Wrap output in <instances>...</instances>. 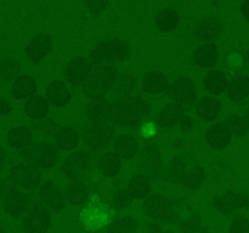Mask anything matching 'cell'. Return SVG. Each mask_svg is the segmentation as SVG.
<instances>
[{"instance_id": "f1b7e54d", "label": "cell", "mask_w": 249, "mask_h": 233, "mask_svg": "<svg viewBox=\"0 0 249 233\" xmlns=\"http://www.w3.org/2000/svg\"><path fill=\"white\" fill-rule=\"evenodd\" d=\"M36 90H38V84L36 78L29 74H21L12 83L11 95L16 100H27L36 95Z\"/></svg>"}, {"instance_id": "52a82bcc", "label": "cell", "mask_w": 249, "mask_h": 233, "mask_svg": "<svg viewBox=\"0 0 249 233\" xmlns=\"http://www.w3.org/2000/svg\"><path fill=\"white\" fill-rule=\"evenodd\" d=\"M167 95L172 102L180 104L186 112L191 111L198 101L196 84L189 75L175 78L168 87Z\"/></svg>"}, {"instance_id": "7dc6e473", "label": "cell", "mask_w": 249, "mask_h": 233, "mask_svg": "<svg viewBox=\"0 0 249 233\" xmlns=\"http://www.w3.org/2000/svg\"><path fill=\"white\" fill-rule=\"evenodd\" d=\"M180 125V130L182 131V133H192V131L195 130V126H196V123H195L194 118L190 116H185L184 118L180 120L179 123Z\"/></svg>"}, {"instance_id": "1f68e13d", "label": "cell", "mask_w": 249, "mask_h": 233, "mask_svg": "<svg viewBox=\"0 0 249 233\" xmlns=\"http://www.w3.org/2000/svg\"><path fill=\"white\" fill-rule=\"evenodd\" d=\"M7 145L15 150H24L33 142V131L28 126H14L6 135Z\"/></svg>"}, {"instance_id": "e0dca14e", "label": "cell", "mask_w": 249, "mask_h": 233, "mask_svg": "<svg viewBox=\"0 0 249 233\" xmlns=\"http://www.w3.org/2000/svg\"><path fill=\"white\" fill-rule=\"evenodd\" d=\"M53 38L48 34H38L26 46V55L33 65H39L53 50Z\"/></svg>"}, {"instance_id": "4fadbf2b", "label": "cell", "mask_w": 249, "mask_h": 233, "mask_svg": "<svg viewBox=\"0 0 249 233\" xmlns=\"http://www.w3.org/2000/svg\"><path fill=\"white\" fill-rule=\"evenodd\" d=\"M38 199L50 213L60 214L65 210L66 201L62 189L51 180H46L38 188Z\"/></svg>"}, {"instance_id": "74e56055", "label": "cell", "mask_w": 249, "mask_h": 233, "mask_svg": "<svg viewBox=\"0 0 249 233\" xmlns=\"http://www.w3.org/2000/svg\"><path fill=\"white\" fill-rule=\"evenodd\" d=\"M138 87V78L133 73H119L118 79L114 84L113 92L117 96V99L122 97H128L134 94V91Z\"/></svg>"}, {"instance_id": "b9f144b4", "label": "cell", "mask_w": 249, "mask_h": 233, "mask_svg": "<svg viewBox=\"0 0 249 233\" xmlns=\"http://www.w3.org/2000/svg\"><path fill=\"white\" fill-rule=\"evenodd\" d=\"M58 129V124L55 119L50 118V116H46V118L41 119V120L34 121L33 125H32V131H34L36 133H38L40 137H43L44 140L48 141L49 138H53L55 133Z\"/></svg>"}, {"instance_id": "ac0fdd59", "label": "cell", "mask_w": 249, "mask_h": 233, "mask_svg": "<svg viewBox=\"0 0 249 233\" xmlns=\"http://www.w3.org/2000/svg\"><path fill=\"white\" fill-rule=\"evenodd\" d=\"M169 85V78L162 70H150L143 75L140 83L142 92L153 96L167 94Z\"/></svg>"}, {"instance_id": "f546056e", "label": "cell", "mask_w": 249, "mask_h": 233, "mask_svg": "<svg viewBox=\"0 0 249 233\" xmlns=\"http://www.w3.org/2000/svg\"><path fill=\"white\" fill-rule=\"evenodd\" d=\"M126 189L129 191L133 199L136 200H145L152 191V181L151 177L145 174H136L130 177L128 181Z\"/></svg>"}, {"instance_id": "c3c4849f", "label": "cell", "mask_w": 249, "mask_h": 233, "mask_svg": "<svg viewBox=\"0 0 249 233\" xmlns=\"http://www.w3.org/2000/svg\"><path fill=\"white\" fill-rule=\"evenodd\" d=\"M146 233H164L162 223H160L158 221L148 222L147 226H146Z\"/></svg>"}, {"instance_id": "ab89813d", "label": "cell", "mask_w": 249, "mask_h": 233, "mask_svg": "<svg viewBox=\"0 0 249 233\" xmlns=\"http://www.w3.org/2000/svg\"><path fill=\"white\" fill-rule=\"evenodd\" d=\"M21 73V63L15 58H2L0 61V80L1 82H15Z\"/></svg>"}, {"instance_id": "bcb514c9", "label": "cell", "mask_w": 249, "mask_h": 233, "mask_svg": "<svg viewBox=\"0 0 249 233\" xmlns=\"http://www.w3.org/2000/svg\"><path fill=\"white\" fill-rule=\"evenodd\" d=\"M229 233H249V218L243 215H237L231 221Z\"/></svg>"}, {"instance_id": "681fc988", "label": "cell", "mask_w": 249, "mask_h": 233, "mask_svg": "<svg viewBox=\"0 0 249 233\" xmlns=\"http://www.w3.org/2000/svg\"><path fill=\"white\" fill-rule=\"evenodd\" d=\"M240 11L241 15H242L243 18L249 23V0H245V1L241 4L240 6Z\"/></svg>"}, {"instance_id": "836d02e7", "label": "cell", "mask_w": 249, "mask_h": 233, "mask_svg": "<svg viewBox=\"0 0 249 233\" xmlns=\"http://www.w3.org/2000/svg\"><path fill=\"white\" fill-rule=\"evenodd\" d=\"M122 158L116 152L102 153L97 160L99 171L106 177H117L122 171Z\"/></svg>"}, {"instance_id": "f907efd6", "label": "cell", "mask_w": 249, "mask_h": 233, "mask_svg": "<svg viewBox=\"0 0 249 233\" xmlns=\"http://www.w3.org/2000/svg\"><path fill=\"white\" fill-rule=\"evenodd\" d=\"M10 112H11V104H10L6 100L0 101V116H6Z\"/></svg>"}, {"instance_id": "ee69618b", "label": "cell", "mask_w": 249, "mask_h": 233, "mask_svg": "<svg viewBox=\"0 0 249 233\" xmlns=\"http://www.w3.org/2000/svg\"><path fill=\"white\" fill-rule=\"evenodd\" d=\"M133 197L130 196L126 188H119L113 193L111 199V204L117 210H124L133 204Z\"/></svg>"}, {"instance_id": "7402d4cb", "label": "cell", "mask_w": 249, "mask_h": 233, "mask_svg": "<svg viewBox=\"0 0 249 233\" xmlns=\"http://www.w3.org/2000/svg\"><path fill=\"white\" fill-rule=\"evenodd\" d=\"M221 107L223 103L218 97L203 96L197 101L195 106V113L203 123H213L220 114Z\"/></svg>"}, {"instance_id": "9f6ffc18", "label": "cell", "mask_w": 249, "mask_h": 233, "mask_svg": "<svg viewBox=\"0 0 249 233\" xmlns=\"http://www.w3.org/2000/svg\"><path fill=\"white\" fill-rule=\"evenodd\" d=\"M195 233H212V232H209L207 228H199V230L197 231V232H195Z\"/></svg>"}, {"instance_id": "7c38bea8", "label": "cell", "mask_w": 249, "mask_h": 233, "mask_svg": "<svg viewBox=\"0 0 249 233\" xmlns=\"http://www.w3.org/2000/svg\"><path fill=\"white\" fill-rule=\"evenodd\" d=\"M92 70H94V66L91 65L89 58L75 56L66 63L63 68V77L71 86L79 87L87 83Z\"/></svg>"}, {"instance_id": "db71d44e", "label": "cell", "mask_w": 249, "mask_h": 233, "mask_svg": "<svg viewBox=\"0 0 249 233\" xmlns=\"http://www.w3.org/2000/svg\"><path fill=\"white\" fill-rule=\"evenodd\" d=\"M174 145H175V147L179 148V150H181V148L185 147V141L181 140V138H178V140H175Z\"/></svg>"}, {"instance_id": "5b68a950", "label": "cell", "mask_w": 249, "mask_h": 233, "mask_svg": "<svg viewBox=\"0 0 249 233\" xmlns=\"http://www.w3.org/2000/svg\"><path fill=\"white\" fill-rule=\"evenodd\" d=\"M23 162L29 163L40 170L53 169L60 160L58 148L50 141L41 140L32 142L28 147L19 150Z\"/></svg>"}, {"instance_id": "9a60e30c", "label": "cell", "mask_w": 249, "mask_h": 233, "mask_svg": "<svg viewBox=\"0 0 249 233\" xmlns=\"http://www.w3.org/2000/svg\"><path fill=\"white\" fill-rule=\"evenodd\" d=\"M225 29V23L218 16H209L202 18L194 27V36L203 44L215 43Z\"/></svg>"}, {"instance_id": "ffe728a7", "label": "cell", "mask_w": 249, "mask_h": 233, "mask_svg": "<svg viewBox=\"0 0 249 233\" xmlns=\"http://www.w3.org/2000/svg\"><path fill=\"white\" fill-rule=\"evenodd\" d=\"M45 97L49 104L56 108H63L72 100V92L68 89L67 84L62 80H53L46 85Z\"/></svg>"}, {"instance_id": "5bb4252c", "label": "cell", "mask_w": 249, "mask_h": 233, "mask_svg": "<svg viewBox=\"0 0 249 233\" xmlns=\"http://www.w3.org/2000/svg\"><path fill=\"white\" fill-rule=\"evenodd\" d=\"M32 204L31 197L15 186H10L4 197V211L14 218L23 217Z\"/></svg>"}, {"instance_id": "6da1fadb", "label": "cell", "mask_w": 249, "mask_h": 233, "mask_svg": "<svg viewBox=\"0 0 249 233\" xmlns=\"http://www.w3.org/2000/svg\"><path fill=\"white\" fill-rule=\"evenodd\" d=\"M143 210L153 221L175 225L192 211L184 199L170 198L160 192H153L143 200Z\"/></svg>"}, {"instance_id": "277c9868", "label": "cell", "mask_w": 249, "mask_h": 233, "mask_svg": "<svg viewBox=\"0 0 249 233\" xmlns=\"http://www.w3.org/2000/svg\"><path fill=\"white\" fill-rule=\"evenodd\" d=\"M119 72L114 65H104L95 67L89 79L83 85V94L88 100L105 97L112 91L118 79Z\"/></svg>"}, {"instance_id": "7bdbcfd3", "label": "cell", "mask_w": 249, "mask_h": 233, "mask_svg": "<svg viewBox=\"0 0 249 233\" xmlns=\"http://www.w3.org/2000/svg\"><path fill=\"white\" fill-rule=\"evenodd\" d=\"M202 216L198 211H194L187 214L180 222L178 223V230L179 233H195L201 228Z\"/></svg>"}, {"instance_id": "7a4b0ae2", "label": "cell", "mask_w": 249, "mask_h": 233, "mask_svg": "<svg viewBox=\"0 0 249 233\" xmlns=\"http://www.w3.org/2000/svg\"><path fill=\"white\" fill-rule=\"evenodd\" d=\"M151 104L140 95L117 99L112 103L111 121L118 128H138L150 116Z\"/></svg>"}, {"instance_id": "30bf717a", "label": "cell", "mask_w": 249, "mask_h": 233, "mask_svg": "<svg viewBox=\"0 0 249 233\" xmlns=\"http://www.w3.org/2000/svg\"><path fill=\"white\" fill-rule=\"evenodd\" d=\"M51 213L40 203L36 201L32 204L28 213L24 215L22 221V230L24 233H48L50 230Z\"/></svg>"}, {"instance_id": "60d3db41", "label": "cell", "mask_w": 249, "mask_h": 233, "mask_svg": "<svg viewBox=\"0 0 249 233\" xmlns=\"http://www.w3.org/2000/svg\"><path fill=\"white\" fill-rule=\"evenodd\" d=\"M139 223L131 216H123L116 218L107 228L106 233H136L138 232Z\"/></svg>"}, {"instance_id": "680465c9", "label": "cell", "mask_w": 249, "mask_h": 233, "mask_svg": "<svg viewBox=\"0 0 249 233\" xmlns=\"http://www.w3.org/2000/svg\"><path fill=\"white\" fill-rule=\"evenodd\" d=\"M246 118H247L249 121V106L247 107V109H246Z\"/></svg>"}, {"instance_id": "9c48e42d", "label": "cell", "mask_w": 249, "mask_h": 233, "mask_svg": "<svg viewBox=\"0 0 249 233\" xmlns=\"http://www.w3.org/2000/svg\"><path fill=\"white\" fill-rule=\"evenodd\" d=\"M9 181L11 186L24 191H34L43 183V174L40 169L29 163H16L10 169Z\"/></svg>"}, {"instance_id": "4316f807", "label": "cell", "mask_w": 249, "mask_h": 233, "mask_svg": "<svg viewBox=\"0 0 249 233\" xmlns=\"http://www.w3.org/2000/svg\"><path fill=\"white\" fill-rule=\"evenodd\" d=\"M229 100L233 103H243L249 100V77L237 74L230 79L228 90Z\"/></svg>"}, {"instance_id": "816d5d0a", "label": "cell", "mask_w": 249, "mask_h": 233, "mask_svg": "<svg viewBox=\"0 0 249 233\" xmlns=\"http://www.w3.org/2000/svg\"><path fill=\"white\" fill-rule=\"evenodd\" d=\"M6 150H4L1 145H0V172L4 170L5 165H6Z\"/></svg>"}, {"instance_id": "d6986e66", "label": "cell", "mask_w": 249, "mask_h": 233, "mask_svg": "<svg viewBox=\"0 0 249 233\" xmlns=\"http://www.w3.org/2000/svg\"><path fill=\"white\" fill-rule=\"evenodd\" d=\"M232 133L224 121L214 123L207 129L206 142L213 150H224L232 141Z\"/></svg>"}, {"instance_id": "d590c367", "label": "cell", "mask_w": 249, "mask_h": 233, "mask_svg": "<svg viewBox=\"0 0 249 233\" xmlns=\"http://www.w3.org/2000/svg\"><path fill=\"white\" fill-rule=\"evenodd\" d=\"M141 159H142L143 174L147 175L151 179L162 177L164 166H163V155L160 150H156L147 154L141 155Z\"/></svg>"}, {"instance_id": "ba28073f", "label": "cell", "mask_w": 249, "mask_h": 233, "mask_svg": "<svg viewBox=\"0 0 249 233\" xmlns=\"http://www.w3.org/2000/svg\"><path fill=\"white\" fill-rule=\"evenodd\" d=\"M92 169V155L85 150L73 152L66 158L61 164V171L63 176L71 182L82 181L89 176Z\"/></svg>"}, {"instance_id": "8d00e7d4", "label": "cell", "mask_w": 249, "mask_h": 233, "mask_svg": "<svg viewBox=\"0 0 249 233\" xmlns=\"http://www.w3.org/2000/svg\"><path fill=\"white\" fill-rule=\"evenodd\" d=\"M206 171L201 165H192V166L187 167L186 172L180 182V186L184 187L187 191H195L203 186V183L206 182Z\"/></svg>"}, {"instance_id": "83f0119b", "label": "cell", "mask_w": 249, "mask_h": 233, "mask_svg": "<svg viewBox=\"0 0 249 233\" xmlns=\"http://www.w3.org/2000/svg\"><path fill=\"white\" fill-rule=\"evenodd\" d=\"M49 111H50V104H49L46 97L38 94L27 99L23 104L24 114L34 121H38L46 118L49 114Z\"/></svg>"}, {"instance_id": "484cf974", "label": "cell", "mask_w": 249, "mask_h": 233, "mask_svg": "<svg viewBox=\"0 0 249 233\" xmlns=\"http://www.w3.org/2000/svg\"><path fill=\"white\" fill-rule=\"evenodd\" d=\"M114 152L122 158V160H131L140 150L139 140L131 133H121L113 142Z\"/></svg>"}, {"instance_id": "d4e9b609", "label": "cell", "mask_w": 249, "mask_h": 233, "mask_svg": "<svg viewBox=\"0 0 249 233\" xmlns=\"http://www.w3.org/2000/svg\"><path fill=\"white\" fill-rule=\"evenodd\" d=\"M229 84H230V77L226 72L221 69H212L204 75L203 86L209 96H219L226 92Z\"/></svg>"}, {"instance_id": "44dd1931", "label": "cell", "mask_w": 249, "mask_h": 233, "mask_svg": "<svg viewBox=\"0 0 249 233\" xmlns=\"http://www.w3.org/2000/svg\"><path fill=\"white\" fill-rule=\"evenodd\" d=\"M185 113H186V111L180 104L175 103V102H169L158 111V113L156 114L155 121L160 128L172 129L177 124H179L180 120L186 116Z\"/></svg>"}, {"instance_id": "91938a15", "label": "cell", "mask_w": 249, "mask_h": 233, "mask_svg": "<svg viewBox=\"0 0 249 233\" xmlns=\"http://www.w3.org/2000/svg\"><path fill=\"white\" fill-rule=\"evenodd\" d=\"M164 233H174V232H173V231H165Z\"/></svg>"}, {"instance_id": "8992f818", "label": "cell", "mask_w": 249, "mask_h": 233, "mask_svg": "<svg viewBox=\"0 0 249 233\" xmlns=\"http://www.w3.org/2000/svg\"><path fill=\"white\" fill-rule=\"evenodd\" d=\"M80 140L92 154L102 153L114 142L116 129L109 124H90L80 129Z\"/></svg>"}, {"instance_id": "3957f363", "label": "cell", "mask_w": 249, "mask_h": 233, "mask_svg": "<svg viewBox=\"0 0 249 233\" xmlns=\"http://www.w3.org/2000/svg\"><path fill=\"white\" fill-rule=\"evenodd\" d=\"M131 48L129 43L121 38L104 39L99 41L89 53V61L94 67L104 65H114L129 60Z\"/></svg>"}, {"instance_id": "f6af8a7d", "label": "cell", "mask_w": 249, "mask_h": 233, "mask_svg": "<svg viewBox=\"0 0 249 233\" xmlns=\"http://www.w3.org/2000/svg\"><path fill=\"white\" fill-rule=\"evenodd\" d=\"M109 2L107 0H84L83 5L85 9L92 15V16H99L108 7Z\"/></svg>"}, {"instance_id": "6f0895ef", "label": "cell", "mask_w": 249, "mask_h": 233, "mask_svg": "<svg viewBox=\"0 0 249 233\" xmlns=\"http://www.w3.org/2000/svg\"><path fill=\"white\" fill-rule=\"evenodd\" d=\"M0 233H6V231H5V227L2 226L1 222H0Z\"/></svg>"}, {"instance_id": "e575fe53", "label": "cell", "mask_w": 249, "mask_h": 233, "mask_svg": "<svg viewBox=\"0 0 249 233\" xmlns=\"http://www.w3.org/2000/svg\"><path fill=\"white\" fill-rule=\"evenodd\" d=\"M187 167H189V164L184 158L174 157L163 169L162 179L172 184H180Z\"/></svg>"}, {"instance_id": "2e32d148", "label": "cell", "mask_w": 249, "mask_h": 233, "mask_svg": "<svg viewBox=\"0 0 249 233\" xmlns=\"http://www.w3.org/2000/svg\"><path fill=\"white\" fill-rule=\"evenodd\" d=\"M84 113L90 124H108L112 118V103L106 97L90 100L85 104Z\"/></svg>"}, {"instance_id": "f5cc1de1", "label": "cell", "mask_w": 249, "mask_h": 233, "mask_svg": "<svg viewBox=\"0 0 249 233\" xmlns=\"http://www.w3.org/2000/svg\"><path fill=\"white\" fill-rule=\"evenodd\" d=\"M7 189H9V187H7V184H6V180H4L2 177H0V200H1V199H4Z\"/></svg>"}, {"instance_id": "d6a6232c", "label": "cell", "mask_w": 249, "mask_h": 233, "mask_svg": "<svg viewBox=\"0 0 249 233\" xmlns=\"http://www.w3.org/2000/svg\"><path fill=\"white\" fill-rule=\"evenodd\" d=\"M180 24V15L174 7H163L156 14L155 26L163 33H169Z\"/></svg>"}, {"instance_id": "8fae6325", "label": "cell", "mask_w": 249, "mask_h": 233, "mask_svg": "<svg viewBox=\"0 0 249 233\" xmlns=\"http://www.w3.org/2000/svg\"><path fill=\"white\" fill-rule=\"evenodd\" d=\"M212 205L223 215H230L236 210L249 209V194L235 189H228L224 193L216 194L213 198Z\"/></svg>"}, {"instance_id": "cb8c5ba5", "label": "cell", "mask_w": 249, "mask_h": 233, "mask_svg": "<svg viewBox=\"0 0 249 233\" xmlns=\"http://www.w3.org/2000/svg\"><path fill=\"white\" fill-rule=\"evenodd\" d=\"M53 145L62 152H71L79 145L80 133L71 125L58 126L53 137Z\"/></svg>"}, {"instance_id": "603a6c76", "label": "cell", "mask_w": 249, "mask_h": 233, "mask_svg": "<svg viewBox=\"0 0 249 233\" xmlns=\"http://www.w3.org/2000/svg\"><path fill=\"white\" fill-rule=\"evenodd\" d=\"M194 62L197 67L202 69L212 70L219 62L220 58V51L215 43L202 44L195 50L194 52Z\"/></svg>"}, {"instance_id": "4dcf8cb0", "label": "cell", "mask_w": 249, "mask_h": 233, "mask_svg": "<svg viewBox=\"0 0 249 233\" xmlns=\"http://www.w3.org/2000/svg\"><path fill=\"white\" fill-rule=\"evenodd\" d=\"M66 201L72 206L84 205L89 200L90 189L84 182L73 181L70 182L63 189Z\"/></svg>"}, {"instance_id": "11a10c76", "label": "cell", "mask_w": 249, "mask_h": 233, "mask_svg": "<svg viewBox=\"0 0 249 233\" xmlns=\"http://www.w3.org/2000/svg\"><path fill=\"white\" fill-rule=\"evenodd\" d=\"M245 60H246V62H247V65L249 66V48L247 49V51H246V53H245Z\"/></svg>"}, {"instance_id": "f35d334b", "label": "cell", "mask_w": 249, "mask_h": 233, "mask_svg": "<svg viewBox=\"0 0 249 233\" xmlns=\"http://www.w3.org/2000/svg\"><path fill=\"white\" fill-rule=\"evenodd\" d=\"M224 123L230 129L231 133L235 137H245L249 133V121L246 116L240 113H230L226 116Z\"/></svg>"}]
</instances>
